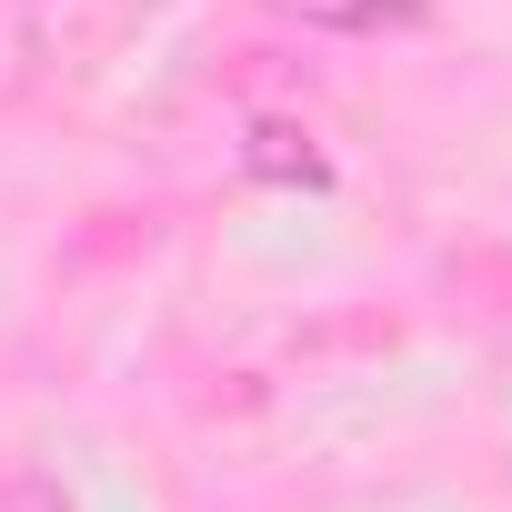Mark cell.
<instances>
[{
  "label": "cell",
  "instance_id": "6da1fadb",
  "mask_svg": "<svg viewBox=\"0 0 512 512\" xmlns=\"http://www.w3.org/2000/svg\"><path fill=\"white\" fill-rule=\"evenodd\" d=\"M272 11L302 31H332V41H372V31H422L432 0H272Z\"/></svg>",
  "mask_w": 512,
  "mask_h": 512
},
{
  "label": "cell",
  "instance_id": "7a4b0ae2",
  "mask_svg": "<svg viewBox=\"0 0 512 512\" xmlns=\"http://www.w3.org/2000/svg\"><path fill=\"white\" fill-rule=\"evenodd\" d=\"M241 171H262V181H302V191H322V181H332V161L312 151V131H302V121H251Z\"/></svg>",
  "mask_w": 512,
  "mask_h": 512
},
{
  "label": "cell",
  "instance_id": "3957f363",
  "mask_svg": "<svg viewBox=\"0 0 512 512\" xmlns=\"http://www.w3.org/2000/svg\"><path fill=\"white\" fill-rule=\"evenodd\" d=\"M0 512H41V492H31V482H11V472H0Z\"/></svg>",
  "mask_w": 512,
  "mask_h": 512
}]
</instances>
